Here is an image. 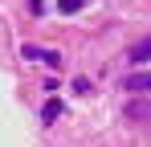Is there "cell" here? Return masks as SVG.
Wrapping results in <instances>:
<instances>
[{
  "mask_svg": "<svg viewBox=\"0 0 151 147\" xmlns=\"http://www.w3.org/2000/svg\"><path fill=\"white\" fill-rule=\"evenodd\" d=\"M127 90H151V70L131 74V78H127Z\"/></svg>",
  "mask_w": 151,
  "mask_h": 147,
  "instance_id": "1",
  "label": "cell"
},
{
  "mask_svg": "<svg viewBox=\"0 0 151 147\" xmlns=\"http://www.w3.org/2000/svg\"><path fill=\"white\" fill-rule=\"evenodd\" d=\"M131 61H143V66H147V61H151V37H143L139 45L131 49Z\"/></svg>",
  "mask_w": 151,
  "mask_h": 147,
  "instance_id": "2",
  "label": "cell"
},
{
  "mask_svg": "<svg viewBox=\"0 0 151 147\" xmlns=\"http://www.w3.org/2000/svg\"><path fill=\"white\" fill-rule=\"evenodd\" d=\"M25 57H45V61H57L53 49H37V45H25Z\"/></svg>",
  "mask_w": 151,
  "mask_h": 147,
  "instance_id": "3",
  "label": "cell"
},
{
  "mask_svg": "<svg viewBox=\"0 0 151 147\" xmlns=\"http://www.w3.org/2000/svg\"><path fill=\"white\" fill-rule=\"evenodd\" d=\"M57 115H61V102H49V106H45V122H53Z\"/></svg>",
  "mask_w": 151,
  "mask_h": 147,
  "instance_id": "4",
  "label": "cell"
},
{
  "mask_svg": "<svg viewBox=\"0 0 151 147\" xmlns=\"http://www.w3.org/2000/svg\"><path fill=\"white\" fill-rule=\"evenodd\" d=\"M82 4H86V0H61V12H78Z\"/></svg>",
  "mask_w": 151,
  "mask_h": 147,
  "instance_id": "5",
  "label": "cell"
}]
</instances>
